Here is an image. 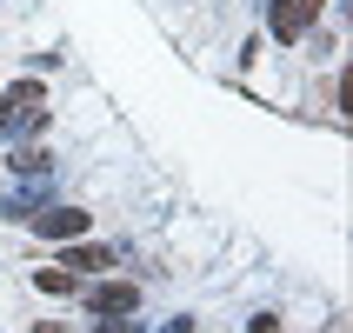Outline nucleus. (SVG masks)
Instances as JSON below:
<instances>
[{"mask_svg":"<svg viewBox=\"0 0 353 333\" xmlns=\"http://www.w3.org/2000/svg\"><path fill=\"white\" fill-rule=\"evenodd\" d=\"M314 14H320V0H274V7H267V20H274V34H280V40H294Z\"/></svg>","mask_w":353,"mask_h":333,"instance_id":"2","label":"nucleus"},{"mask_svg":"<svg viewBox=\"0 0 353 333\" xmlns=\"http://www.w3.org/2000/svg\"><path fill=\"white\" fill-rule=\"evenodd\" d=\"M40 234L74 240V234H87V214H74V207H60V214H40Z\"/></svg>","mask_w":353,"mask_h":333,"instance_id":"3","label":"nucleus"},{"mask_svg":"<svg viewBox=\"0 0 353 333\" xmlns=\"http://www.w3.org/2000/svg\"><path fill=\"white\" fill-rule=\"evenodd\" d=\"M127 307H140V287H100L94 294V314H127Z\"/></svg>","mask_w":353,"mask_h":333,"instance_id":"4","label":"nucleus"},{"mask_svg":"<svg viewBox=\"0 0 353 333\" xmlns=\"http://www.w3.org/2000/svg\"><path fill=\"white\" fill-rule=\"evenodd\" d=\"M40 100H47V94H40L34 80H27V87H14V94H7V107H0V134H7V140L34 134L40 120H47V107H40Z\"/></svg>","mask_w":353,"mask_h":333,"instance_id":"1","label":"nucleus"},{"mask_svg":"<svg viewBox=\"0 0 353 333\" xmlns=\"http://www.w3.org/2000/svg\"><path fill=\"white\" fill-rule=\"evenodd\" d=\"M74 267H80V274H94V267H107V254H100V247H80Z\"/></svg>","mask_w":353,"mask_h":333,"instance_id":"5","label":"nucleus"},{"mask_svg":"<svg viewBox=\"0 0 353 333\" xmlns=\"http://www.w3.org/2000/svg\"><path fill=\"white\" fill-rule=\"evenodd\" d=\"M100 333H140L134 320H114V327H107V320H100Z\"/></svg>","mask_w":353,"mask_h":333,"instance_id":"6","label":"nucleus"}]
</instances>
